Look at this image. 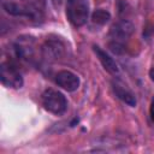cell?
<instances>
[{
	"label": "cell",
	"instance_id": "1",
	"mask_svg": "<svg viewBox=\"0 0 154 154\" xmlns=\"http://www.w3.org/2000/svg\"><path fill=\"white\" fill-rule=\"evenodd\" d=\"M89 16L88 0H67L66 2V17L69 22L75 26H82L87 23Z\"/></svg>",
	"mask_w": 154,
	"mask_h": 154
},
{
	"label": "cell",
	"instance_id": "2",
	"mask_svg": "<svg viewBox=\"0 0 154 154\" xmlns=\"http://www.w3.org/2000/svg\"><path fill=\"white\" fill-rule=\"evenodd\" d=\"M42 105L48 112L55 116H61L67 109V100L65 95L54 89H46L43 91Z\"/></svg>",
	"mask_w": 154,
	"mask_h": 154
},
{
	"label": "cell",
	"instance_id": "3",
	"mask_svg": "<svg viewBox=\"0 0 154 154\" xmlns=\"http://www.w3.org/2000/svg\"><path fill=\"white\" fill-rule=\"evenodd\" d=\"M0 79L7 88L18 89L23 85V77L18 69L10 61H2L0 64Z\"/></svg>",
	"mask_w": 154,
	"mask_h": 154
},
{
	"label": "cell",
	"instance_id": "4",
	"mask_svg": "<svg viewBox=\"0 0 154 154\" xmlns=\"http://www.w3.org/2000/svg\"><path fill=\"white\" fill-rule=\"evenodd\" d=\"M134 31H135V26L131 22L126 19H120L111 26L109 37L112 38V41L124 43V41H126L134 34Z\"/></svg>",
	"mask_w": 154,
	"mask_h": 154
},
{
	"label": "cell",
	"instance_id": "5",
	"mask_svg": "<svg viewBox=\"0 0 154 154\" xmlns=\"http://www.w3.org/2000/svg\"><path fill=\"white\" fill-rule=\"evenodd\" d=\"M55 83L66 91H76L79 88L81 81L76 73L69 70H61L55 75Z\"/></svg>",
	"mask_w": 154,
	"mask_h": 154
},
{
	"label": "cell",
	"instance_id": "6",
	"mask_svg": "<svg viewBox=\"0 0 154 154\" xmlns=\"http://www.w3.org/2000/svg\"><path fill=\"white\" fill-rule=\"evenodd\" d=\"M2 8L11 16H16V17H28L31 19H36L38 16V12L36 8L29 7V6H23L19 5L17 2L6 0L2 2Z\"/></svg>",
	"mask_w": 154,
	"mask_h": 154
},
{
	"label": "cell",
	"instance_id": "7",
	"mask_svg": "<svg viewBox=\"0 0 154 154\" xmlns=\"http://www.w3.org/2000/svg\"><path fill=\"white\" fill-rule=\"evenodd\" d=\"M34 40L31 37H18L17 42L14 43V52L18 59L20 60H29L32 58L34 47H32Z\"/></svg>",
	"mask_w": 154,
	"mask_h": 154
},
{
	"label": "cell",
	"instance_id": "8",
	"mask_svg": "<svg viewBox=\"0 0 154 154\" xmlns=\"http://www.w3.org/2000/svg\"><path fill=\"white\" fill-rule=\"evenodd\" d=\"M93 49H94V53L96 54L97 59L100 60L101 65L103 66V69L107 72H109L111 75H118L119 73V67H118L117 63L114 61V59L109 54H107L99 46H93Z\"/></svg>",
	"mask_w": 154,
	"mask_h": 154
},
{
	"label": "cell",
	"instance_id": "9",
	"mask_svg": "<svg viewBox=\"0 0 154 154\" xmlns=\"http://www.w3.org/2000/svg\"><path fill=\"white\" fill-rule=\"evenodd\" d=\"M112 87H113V91L116 94V96L122 100L124 103L129 105L130 107H135L137 105V101H136V97L135 95L125 87L123 85L122 83H119L118 81H113L112 82Z\"/></svg>",
	"mask_w": 154,
	"mask_h": 154
},
{
	"label": "cell",
	"instance_id": "10",
	"mask_svg": "<svg viewBox=\"0 0 154 154\" xmlns=\"http://www.w3.org/2000/svg\"><path fill=\"white\" fill-rule=\"evenodd\" d=\"M42 51H43V55L47 59L57 60V59H59L63 55L64 47L58 41H47L46 45L43 46V49Z\"/></svg>",
	"mask_w": 154,
	"mask_h": 154
},
{
	"label": "cell",
	"instance_id": "11",
	"mask_svg": "<svg viewBox=\"0 0 154 154\" xmlns=\"http://www.w3.org/2000/svg\"><path fill=\"white\" fill-rule=\"evenodd\" d=\"M91 19H93L94 23L100 24V25H103V24H106L111 19V13L107 10L97 8V10H95L91 13Z\"/></svg>",
	"mask_w": 154,
	"mask_h": 154
},
{
	"label": "cell",
	"instance_id": "12",
	"mask_svg": "<svg viewBox=\"0 0 154 154\" xmlns=\"http://www.w3.org/2000/svg\"><path fill=\"white\" fill-rule=\"evenodd\" d=\"M108 48L111 52H113L114 54H123L125 52V47L124 43L122 42H117V41H109L108 42Z\"/></svg>",
	"mask_w": 154,
	"mask_h": 154
},
{
	"label": "cell",
	"instance_id": "13",
	"mask_svg": "<svg viewBox=\"0 0 154 154\" xmlns=\"http://www.w3.org/2000/svg\"><path fill=\"white\" fill-rule=\"evenodd\" d=\"M149 113H150V119H152V122L154 123V96H153V99H152V102H150Z\"/></svg>",
	"mask_w": 154,
	"mask_h": 154
},
{
	"label": "cell",
	"instance_id": "14",
	"mask_svg": "<svg viewBox=\"0 0 154 154\" xmlns=\"http://www.w3.org/2000/svg\"><path fill=\"white\" fill-rule=\"evenodd\" d=\"M149 77H150V79L154 82V66L150 69V71H149Z\"/></svg>",
	"mask_w": 154,
	"mask_h": 154
},
{
	"label": "cell",
	"instance_id": "15",
	"mask_svg": "<svg viewBox=\"0 0 154 154\" xmlns=\"http://www.w3.org/2000/svg\"><path fill=\"white\" fill-rule=\"evenodd\" d=\"M61 1H63V0H53V2H54L55 5H60V4H61Z\"/></svg>",
	"mask_w": 154,
	"mask_h": 154
}]
</instances>
